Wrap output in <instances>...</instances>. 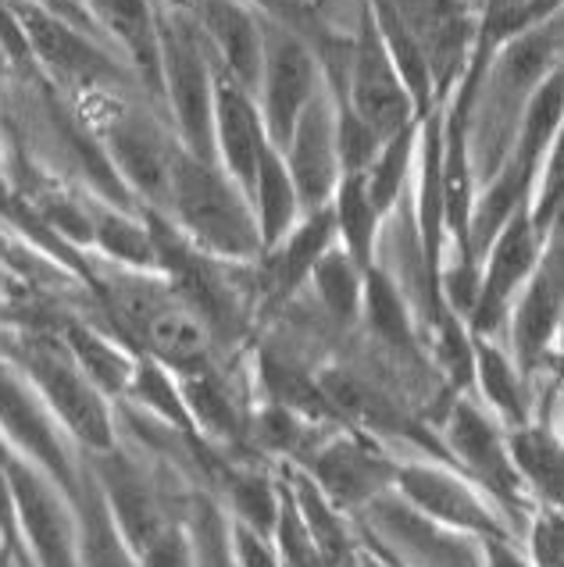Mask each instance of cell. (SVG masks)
Instances as JSON below:
<instances>
[{"label":"cell","mask_w":564,"mask_h":567,"mask_svg":"<svg viewBox=\"0 0 564 567\" xmlns=\"http://www.w3.org/2000/svg\"><path fill=\"white\" fill-rule=\"evenodd\" d=\"M283 161L304 215L332 200L336 186H340V151H336V101L326 86L300 111Z\"/></svg>","instance_id":"cell-12"},{"label":"cell","mask_w":564,"mask_h":567,"mask_svg":"<svg viewBox=\"0 0 564 567\" xmlns=\"http://www.w3.org/2000/svg\"><path fill=\"white\" fill-rule=\"evenodd\" d=\"M229 496H233L239 525L262 532V536H271V532H276L283 496L276 493V485L268 478H262L257 472H236V475H229Z\"/></svg>","instance_id":"cell-35"},{"label":"cell","mask_w":564,"mask_h":567,"mask_svg":"<svg viewBox=\"0 0 564 567\" xmlns=\"http://www.w3.org/2000/svg\"><path fill=\"white\" fill-rule=\"evenodd\" d=\"M157 64L161 96L180 125V147L197 161H215V58L193 0H172L157 11Z\"/></svg>","instance_id":"cell-2"},{"label":"cell","mask_w":564,"mask_h":567,"mask_svg":"<svg viewBox=\"0 0 564 567\" xmlns=\"http://www.w3.org/2000/svg\"><path fill=\"white\" fill-rule=\"evenodd\" d=\"M111 37H115L140 79L151 93L161 96V64H157V11L151 0H86Z\"/></svg>","instance_id":"cell-22"},{"label":"cell","mask_w":564,"mask_h":567,"mask_svg":"<svg viewBox=\"0 0 564 567\" xmlns=\"http://www.w3.org/2000/svg\"><path fill=\"white\" fill-rule=\"evenodd\" d=\"M75 511V557L79 567H140L133 546L111 514L90 464H79V489L72 496Z\"/></svg>","instance_id":"cell-21"},{"label":"cell","mask_w":564,"mask_h":567,"mask_svg":"<svg viewBox=\"0 0 564 567\" xmlns=\"http://www.w3.org/2000/svg\"><path fill=\"white\" fill-rule=\"evenodd\" d=\"M447 435H450V450L458 453V461L469 467L501 504L522 507V478L511 464L507 443L486 421V414L464 400L454 403V411H450V421H447Z\"/></svg>","instance_id":"cell-19"},{"label":"cell","mask_w":564,"mask_h":567,"mask_svg":"<svg viewBox=\"0 0 564 567\" xmlns=\"http://www.w3.org/2000/svg\"><path fill=\"white\" fill-rule=\"evenodd\" d=\"M472 350H475V361L472 371L479 375V385L486 400L496 408L504 421H511L514 429L525 425V389L519 382V368L507 361L504 350H496L490 339H472Z\"/></svg>","instance_id":"cell-33"},{"label":"cell","mask_w":564,"mask_h":567,"mask_svg":"<svg viewBox=\"0 0 564 567\" xmlns=\"http://www.w3.org/2000/svg\"><path fill=\"white\" fill-rule=\"evenodd\" d=\"M397 489L411 499V507L422 511L429 522H440L450 528H464V532H479L486 536H504L496 517L486 511V504L475 496V489L464 478H458L447 467H432V464H400L397 467Z\"/></svg>","instance_id":"cell-16"},{"label":"cell","mask_w":564,"mask_h":567,"mask_svg":"<svg viewBox=\"0 0 564 567\" xmlns=\"http://www.w3.org/2000/svg\"><path fill=\"white\" fill-rule=\"evenodd\" d=\"M393 475L397 464L358 440H329L311 453V482H318L321 496L340 507L372 504L386 485H393Z\"/></svg>","instance_id":"cell-18"},{"label":"cell","mask_w":564,"mask_h":567,"mask_svg":"<svg viewBox=\"0 0 564 567\" xmlns=\"http://www.w3.org/2000/svg\"><path fill=\"white\" fill-rule=\"evenodd\" d=\"M101 147L129 193L147 197L151 210L168 204L172 168L183 147L151 115L136 107H115V115L104 122Z\"/></svg>","instance_id":"cell-8"},{"label":"cell","mask_w":564,"mask_h":567,"mask_svg":"<svg viewBox=\"0 0 564 567\" xmlns=\"http://www.w3.org/2000/svg\"><path fill=\"white\" fill-rule=\"evenodd\" d=\"M90 243L111 261L136 271H157V250L147 221H136L129 210L119 207H93L90 210Z\"/></svg>","instance_id":"cell-27"},{"label":"cell","mask_w":564,"mask_h":567,"mask_svg":"<svg viewBox=\"0 0 564 567\" xmlns=\"http://www.w3.org/2000/svg\"><path fill=\"white\" fill-rule=\"evenodd\" d=\"M168 207L183 236L215 261H254L262 257V236L250 200L215 161H197L180 151L172 168Z\"/></svg>","instance_id":"cell-3"},{"label":"cell","mask_w":564,"mask_h":567,"mask_svg":"<svg viewBox=\"0 0 564 567\" xmlns=\"http://www.w3.org/2000/svg\"><path fill=\"white\" fill-rule=\"evenodd\" d=\"M564 311V265H561V229L551 236V250L540 254V261L522 286V297L511 303V339L519 353L522 371H533L546 347L554 343Z\"/></svg>","instance_id":"cell-14"},{"label":"cell","mask_w":564,"mask_h":567,"mask_svg":"<svg viewBox=\"0 0 564 567\" xmlns=\"http://www.w3.org/2000/svg\"><path fill=\"white\" fill-rule=\"evenodd\" d=\"M318 90L321 69L311 43L276 19H262V79L254 96H262L257 107H262L265 136L279 154L286 151L300 111Z\"/></svg>","instance_id":"cell-4"},{"label":"cell","mask_w":564,"mask_h":567,"mask_svg":"<svg viewBox=\"0 0 564 567\" xmlns=\"http://www.w3.org/2000/svg\"><path fill=\"white\" fill-rule=\"evenodd\" d=\"M140 567H193V549H189L186 528L175 522L165 536L140 557Z\"/></svg>","instance_id":"cell-37"},{"label":"cell","mask_w":564,"mask_h":567,"mask_svg":"<svg viewBox=\"0 0 564 567\" xmlns=\"http://www.w3.org/2000/svg\"><path fill=\"white\" fill-rule=\"evenodd\" d=\"M300 414L279 408V403H271V408L257 417V440H262L268 450H283V453H294L300 450V440H304V429H300Z\"/></svg>","instance_id":"cell-36"},{"label":"cell","mask_w":564,"mask_h":567,"mask_svg":"<svg viewBox=\"0 0 564 567\" xmlns=\"http://www.w3.org/2000/svg\"><path fill=\"white\" fill-rule=\"evenodd\" d=\"M404 29L422 47L429 75H432V96L437 107L458 86L469 64L472 43H475V14L469 0H382Z\"/></svg>","instance_id":"cell-9"},{"label":"cell","mask_w":564,"mask_h":567,"mask_svg":"<svg viewBox=\"0 0 564 567\" xmlns=\"http://www.w3.org/2000/svg\"><path fill=\"white\" fill-rule=\"evenodd\" d=\"M61 339L64 347L72 350L75 364L86 371V379L101 389L104 396H119L125 393L129 379H133V368L140 353H129L125 347L111 343L107 336H101L96 329L83 326V321H61Z\"/></svg>","instance_id":"cell-24"},{"label":"cell","mask_w":564,"mask_h":567,"mask_svg":"<svg viewBox=\"0 0 564 567\" xmlns=\"http://www.w3.org/2000/svg\"><path fill=\"white\" fill-rule=\"evenodd\" d=\"M233 554H236V567H283L276 549L268 546L262 532H254L239 522L233 525Z\"/></svg>","instance_id":"cell-39"},{"label":"cell","mask_w":564,"mask_h":567,"mask_svg":"<svg viewBox=\"0 0 564 567\" xmlns=\"http://www.w3.org/2000/svg\"><path fill=\"white\" fill-rule=\"evenodd\" d=\"M90 472H93L96 485H101V493L107 499L111 514H115L125 543L133 546V554L140 560L175 525V517L168 514L165 499H161V493L154 489L147 472L129 461L119 446L96 453Z\"/></svg>","instance_id":"cell-13"},{"label":"cell","mask_w":564,"mask_h":567,"mask_svg":"<svg viewBox=\"0 0 564 567\" xmlns=\"http://www.w3.org/2000/svg\"><path fill=\"white\" fill-rule=\"evenodd\" d=\"M0 358L37 389V396L51 408V414L86 450L104 453L115 446V421H111L107 396L75 364L61 332H43V329L8 332L0 336Z\"/></svg>","instance_id":"cell-1"},{"label":"cell","mask_w":564,"mask_h":567,"mask_svg":"<svg viewBox=\"0 0 564 567\" xmlns=\"http://www.w3.org/2000/svg\"><path fill=\"white\" fill-rule=\"evenodd\" d=\"M332 239H336L332 207L326 204L318 210H308L304 221H297L276 247L262 254V293L276 303L294 297L311 279L318 257L332 247Z\"/></svg>","instance_id":"cell-20"},{"label":"cell","mask_w":564,"mask_h":567,"mask_svg":"<svg viewBox=\"0 0 564 567\" xmlns=\"http://www.w3.org/2000/svg\"><path fill=\"white\" fill-rule=\"evenodd\" d=\"M361 315L368 318V329L379 336L397 353H414V336H411V318H408V300L400 293V286L386 275L382 268L365 271L361 286Z\"/></svg>","instance_id":"cell-28"},{"label":"cell","mask_w":564,"mask_h":567,"mask_svg":"<svg viewBox=\"0 0 564 567\" xmlns=\"http://www.w3.org/2000/svg\"><path fill=\"white\" fill-rule=\"evenodd\" d=\"M543 247L546 243L533 233V225H529V210L519 207L511 215V221L490 243L486 257H482L486 268H479V289L469 311L472 339H490L504 326V318L511 315V303L519 300Z\"/></svg>","instance_id":"cell-10"},{"label":"cell","mask_w":564,"mask_h":567,"mask_svg":"<svg viewBox=\"0 0 564 567\" xmlns=\"http://www.w3.org/2000/svg\"><path fill=\"white\" fill-rule=\"evenodd\" d=\"M564 546H561V514L557 507L543 511L533 528V567H561Z\"/></svg>","instance_id":"cell-38"},{"label":"cell","mask_w":564,"mask_h":567,"mask_svg":"<svg viewBox=\"0 0 564 567\" xmlns=\"http://www.w3.org/2000/svg\"><path fill=\"white\" fill-rule=\"evenodd\" d=\"M14 22L22 29L25 51L37 54V61L51 72L58 83L93 90L107 86L119 79V64L111 61L90 37H83L75 25H69L61 14L40 8L37 0H8Z\"/></svg>","instance_id":"cell-11"},{"label":"cell","mask_w":564,"mask_h":567,"mask_svg":"<svg viewBox=\"0 0 564 567\" xmlns=\"http://www.w3.org/2000/svg\"><path fill=\"white\" fill-rule=\"evenodd\" d=\"M329 207H332L336 236L343 239V250L350 254V261L361 271H368L376 265L372 257H376L382 215L376 210L372 197H368L365 175H340V186H336Z\"/></svg>","instance_id":"cell-25"},{"label":"cell","mask_w":564,"mask_h":567,"mask_svg":"<svg viewBox=\"0 0 564 567\" xmlns=\"http://www.w3.org/2000/svg\"><path fill=\"white\" fill-rule=\"evenodd\" d=\"M250 207L257 218V236H262V254L276 247V243L300 221V200H297L294 179H289L286 161L271 143L262 154V165H257Z\"/></svg>","instance_id":"cell-23"},{"label":"cell","mask_w":564,"mask_h":567,"mask_svg":"<svg viewBox=\"0 0 564 567\" xmlns=\"http://www.w3.org/2000/svg\"><path fill=\"white\" fill-rule=\"evenodd\" d=\"M0 435L19 457L37 464L64 496H75L79 464L61 440V421L4 358H0Z\"/></svg>","instance_id":"cell-6"},{"label":"cell","mask_w":564,"mask_h":567,"mask_svg":"<svg viewBox=\"0 0 564 567\" xmlns=\"http://www.w3.org/2000/svg\"><path fill=\"white\" fill-rule=\"evenodd\" d=\"M8 485L14 528L29 549V560H37V567H79L72 499L14 450L8 464Z\"/></svg>","instance_id":"cell-5"},{"label":"cell","mask_w":564,"mask_h":567,"mask_svg":"<svg viewBox=\"0 0 564 567\" xmlns=\"http://www.w3.org/2000/svg\"><path fill=\"white\" fill-rule=\"evenodd\" d=\"M311 282L318 289V300L326 307V315L340 329L353 326L361 318V286L365 271L350 261V254L343 247H329L318 257V265L311 271Z\"/></svg>","instance_id":"cell-32"},{"label":"cell","mask_w":564,"mask_h":567,"mask_svg":"<svg viewBox=\"0 0 564 567\" xmlns=\"http://www.w3.org/2000/svg\"><path fill=\"white\" fill-rule=\"evenodd\" d=\"M486 567H533L507 546L504 536H486Z\"/></svg>","instance_id":"cell-41"},{"label":"cell","mask_w":564,"mask_h":567,"mask_svg":"<svg viewBox=\"0 0 564 567\" xmlns=\"http://www.w3.org/2000/svg\"><path fill=\"white\" fill-rule=\"evenodd\" d=\"M186 536H189V549H193V567H236L233 528L207 496L193 499Z\"/></svg>","instance_id":"cell-34"},{"label":"cell","mask_w":564,"mask_h":567,"mask_svg":"<svg viewBox=\"0 0 564 567\" xmlns=\"http://www.w3.org/2000/svg\"><path fill=\"white\" fill-rule=\"evenodd\" d=\"M511 464L519 472L522 482H529L533 489L551 499L557 507L561 504V443L557 435L546 425H519V432L511 435L507 443Z\"/></svg>","instance_id":"cell-29"},{"label":"cell","mask_w":564,"mask_h":567,"mask_svg":"<svg viewBox=\"0 0 564 567\" xmlns=\"http://www.w3.org/2000/svg\"><path fill=\"white\" fill-rule=\"evenodd\" d=\"M268 147L257 96L215 72V161L250 200L257 165Z\"/></svg>","instance_id":"cell-15"},{"label":"cell","mask_w":564,"mask_h":567,"mask_svg":"<svg viewBox=\"0 0 564 567\" xmlns=\"http://www.w3.org/2000/svg\"><path fill=\"white\" fill-rule=\"evenodd\" d=\"M180 396L189 411L193 429H201L204 440L212 443H233L239 432V411L233 403L229 385L218 375H212V368L204 371H186L180 375Z\"/></svg>","instance_id":"cell-26"},{"label":"cell","mask_w":564,"mask_h":567,"mask_svg":"<svg viewBox=\"0 0 564 567\" xmlns=\"http://www.w3.org/2000/svg\"><path fill=\"white\" fill-rule=\"evenodd\" d=\"M418 125L422 122H411L408 128H400L397 136L386 140L376 161L365 172V189L382 218L404 200V186L411 179V165H414V151H418Z\"/></svg>","instance_id":"cell-31"},{"label":"cell","mask_w":564,"mask_h":567,"mask_svg":"<svg viewBox=\"0 0 564 567\" xmlns=\"http://www.w3.org/2000/svg\"><path fill=\"white\" fill-rule=\"evenodd\" d=\"M347 61H350V75H347L343 104L372 128L382 143L397 136L400 128H408L411 122H418L414 107L408 101V90L400 83L390 54H386L379 25L372 19V11H368V0L361 8V25H358V37L350 43Z\"/></svg>","instance_id":"cell-7"},{"label":"cell","mask_w":564,"mask_h":567,"mask_svg":"<svg viewBox=\"0 0 564 567\" xmlns=\"http://www.w3.org/2000/svg\"><path fill=\"white\" fill-rule=\"evenodd\" d=\"M207 51L218 61V75L257 93L262 79V19L244 0H193Z\"/></svg>","instance_id":"cell-17"},{"label":"cell","mask_w":564,"mask_h":567,"mask_svg":"<svg viewBox=\"0 0 564 567\" xmlns=\"http://www.w3.org/2000/svg\"><path fill=\"white\" fill-rule=\"evenodd\" d=\"M254 4L265 11V19H276L294 32H300V37H304V25L311 22L308 0H254Z\"/></svg>","instance_id":"cell-40"},{"label":"cell","mask_w":564,"mask_h":567,"mask_svg":"<svg viewBox=\"0 0 564 567\" xmlns=\"http://www.w3.org/2000/svg\"><path fill=\"white\" fill-rule=\"evenodd\" d=\"M125 396L140 403L143 411L157 414L172 432L186 435V440H197V429H193L189 411L180 396V382L172 379V371L165 364H157L147 353H140L136 368H133V379L125 385Z\"/></svg>","instance_id":"cell-30"},{"label":"cell","mask_w":564,"mask_h":567,"mask_svg":"<svg viewBox=\"0 0 564 567\" xmlns=\"http://www.w3.org/2000/svg\"><path fill=\"white\" fill-rule=\"evenodd\" d=\"M8 543H4V536H0V567H8Z\"/></svg>","instance_id":"cell-42"}]
</instances>
